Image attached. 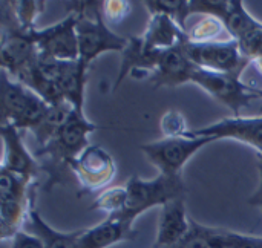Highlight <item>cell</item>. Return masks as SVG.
Segmentation results:
<instances>
[{
    "label": "cell",
    "instance_id": "5b68a950",
    "mask_svg": "<svg viewBox=\"0 0 262 248\" xmlns=\"http://www.w3.org/2000/svg\"><path fill=\"white\" fill-rule=\"evenodd\" d=\"M48 110L49 104L38 94L2 71V123H9L20 132H32Z\"/></svg>",
    "mask_w": 262,
    "mask_h": 248
},
{
    "label": "cell",
    "instance_id": "e0dca14e",
    "mask_svg": "<svg viewBox=\"0 0 262 248\" xmlns=\"http://www.w3.org/2000/svg\"><path fill=\"white\" fill-rule=\"evenodd\" d=\"M140 37L147 48L157 51H167L189 43L187 31L164 14H150L147 28Z\"/></svg>",
    "mask_w": 262,
    "mask_h": 248
},
{
    "label": "cell",
    "instance_id": "ba28073f",
    "mask_svg": "<svg viewBox=\"0 0 262 248\" xmlns=\"http://www.w3.org/2000/svg\"><path fill=\"white\" fill-rule=\"evenodd\" d=\"M186 55L200 69L221 74H243L252 64L239 49L236 40H218L212 43H186L183 46Z\"/></svg>",
    "mask_w": 262,
    "mask_h": 248
},
{
    "label": "cell",
    "instance_id": "7a4b0ae2",
    "mask_svg": "<svg viewBox=\"0 0 262 248\" xmlns=\"http://www.w3.org/2000/svg\"><path fill=\"white\" fill-rule=\"evenodd\" d=\"M72 12L77 14L78 61L89 67L104 52H123L129 38L109 29L101 15V3L75 2Z\"/></svg>",
    "mask_w": 262,
    "mask_h": 248
},
{
    "label": "cell",
    "instance_id": "cb8c5ba5",
    "mask_svg": "<svg viewBox=\"0 0 262 248\" xmlns=\"http://www.w3.org/2000/svg\"><path fill=\"white\" fill-rule=\"evenodd\" d=\"M150 14H164L173 18L183 29L186 28V20L190 15V2L189 0H149L144 2Z\"/></svg>",
    "mask_w": 262,
    "mask_h": 248
},
{
    "label": "cell",
    "instance_id": "9c48e42d",
    "mask_svg": "<svg viewBox=\"0 0 262 248\" xmlns=\"http://www.w3.org/2000/svg\"><path fill=\"white\" fill-rule=\"evenodd\" d=\"M37 67L46 80L57 84L66 103H69L77 112L84 114V91L89 67L78 60L61 61L43 55L38 57Z\"/></svg>",
    "mask_w": 262,
    "mask_h": 248
},
{
    "label": "cell",
    "instance_id": "d4e9b609",
    "mask_svg": "<svg viewBox=\"0 0 262 248\" xmlns=\"http://www.w3.org/2000/svg\"><path fill=\"white\" fill-rule=\"evenodd\" d=\"M160 129H161L163 138L184 137L189 132L184 115L180 110H175V109H170V110L164 112V115L160 120Z\"/></svg>",
    "mask_w": 262,
    "mask_h": 248
},
{
    "label": "cell",
    "instance_id": "f546056e",
    "mask_svg": "<svg viewBox=\"0 0 262 248\" xmlns=\"http://www.w3.org/2000/svg\"><path fill=\"white\" fill-rule=\"evenodd\" d=\"M258 170H259V186L255 190V193L247 199V202L253 207H258L262 210V160L258 161Z\"/></svg>",
    "mask_w": 262,
    "mask_h": 248
},
{
    "label": "cell",
    "instance_id": "3957f363",
    "mask_svg": "<svg viewBox=\"0 0 262 248\" xmlns=\"http://www.w3.org/2000/svg\"><path fill=\"white\" fill-rule=\"evenodd\" d=\"M124 187L127 192L126 209L114 218H120L132 224L147 210L163 207L177 198L186 196V186L181 176H169L161 173L154 179H143L138 175H132Z\"/></svg>",
    "mask_w": 262,
    "mask_h": 248
},
{
    "label": "cell",
    "instance_id": "4fadbf2b",
    "mask_svg": "<svg viewBox=\"0 0 262 248\" xmlns=\"http://www.w3.org/2000/svg\"><path fill=\"white\" fill-rule=\"evenodd\" d=\"M0 135L3 141V160L0 170H6L26 181L37 183L35 178L40 172V166L35 156L25 147L20 130L9 123H2Z\"/></svg>",
    "mask_w": 262,
    "mask_h": 248
},
{
    "label": "cell",
    "instance_id": "603a6c76",
    "mask_svg": "<svg viewBox=\"0 0 262 248\" xmlns=\"http://www.w3.org/2000/svg\"><path fill=\"white\" fill-rule=\"evenodd\" d=\"M45 2L37 0H20L11 2V8L14 12V18L20 32L28 34L35 29V20L45 9Z\"/></svg>",
    "mask_w": 262,
    "mask_h": 248
},
{
    "label": "cell",
    "instance_id": "ffe728a7",
    "mask_svg": "<svg viewBox=\"0 0 262 248\" xmlns=\"http://www.w3.org/2000/svg\"><path fill=\"white\" fill-rule=\"evenodd\" d=\"M209 236L216 248H262V236L244 235L218 227H209Z\"/></svg>",
    "mask_w": 262,
    "mask_h": 248
},
{
    "label": "cell",
    "instance_id": "6da1fadb",
    "mask_svg": "<svg viewBox=\"0 0 262 248\" xmlns=\"http://www.w3.org/2000/svg\"><path fill=\"white\" fill-rule=\"evenodd\" d=\"M97 129V124L89 121L84 114L74 112L48 144L35 149L34 156L38 161L40 172H45L48 176L43 186L45 192H51L57 184H66L71 164L91 146L89 138Z\"/></svg>",
    "mask_w": 262,
    "mask_h": 248
},
{
    "label": "cell",
    "instance_id": "d6986e66",
    "mask_svg": "<svg viewBox=\"0 0 262 248\" xmlns=\"http://www.w3.org/2000/svg\"><path fill=\"white\" fill-rule=\"evenodd\" d=\"M74 112L77 110L66 101L49 106V110L46 112L43 120L32 130L37 141V147H43L45 144H48L58 133V130L68 123V120L72 117Z\"/></svg>",
    "mask_w": 262,
    "mask_h": 248
},
{
    "label": "cell",
    "instance_id": "83f0119b",
    "mask_svg": "<svg viewBox=\"0 0 262 248\" xmlns=\"http://www.w3.org/2000/svg\"><path fill=\"white\" fill-rule=\"evenodd\" d=\"M239 44V49H241V54L250 60V61H255L256 58H261L262 57V26L259 29L253 31L252 34H249L247 37L241 38L238 41Z\"/></svg>",
    "mask_w": 262,
    "mask_h": 248
},
{
    "label": "cell",
    "instance_id": "8fae6325",
    "mask_svg": "<svg viewBox=\"0 0 262 248\" xmlns=\"http://www.w3.org/2000/svg\"><path fill=\"white\" fill-rule=\"evenodd\" d=\"M71 172L80 184L78 195L81 196L103 189L106 190L115 178L117 166L107 150L100 146H89L71 164Z\"/></svg>",
    "mask_w": 262,
    "mask_h": 248
},
{
    "label": "cell",
    "instance_id": "2e32d148",
    "mask_svg": "<svg viewBox=\"0 0 262 248\" xmlns=\"http://www.w3.org/2000/svg\"><path fill=\"white\" fill-rule=\"evenodd\" d=\"M135 236L137 230L132 222L107 216L94 227L81 229L77 248H109L120 242L132 241Z\"/></svg>",
    "mask_w": 262,
    "mask_h": 248
},
{
    "label": "cell",
    "instance_id": "ac0fdd59",
    "mask_svg": "<svg viewBox=\"0 0 262 248\" xmlns=\"http://www.w3.org/2000/svg\"><path fill=\"white\" fill-rule=\"evenodd\" d=\"M26 232L32 233L34 236H37L45 248H77L78 245V238L81 230H75V232H58L55 229H52L40 215V212L35 209V206L31 209L28 221L25 224Z\"/></svg>",
    "mask_w": 262,
    "mask_h": 248
},
{
    "label": "cell",
    "instance_id": "30bf717a",
    "mask_svg": "<svg viewBox=\"0 0 262 248\" xmlns=\"http://www.w3.org/2000/svg\"><path fill=\"white\" fill-rule=\"evenodd\" d=\"M28 37L34 41L40 55L61 60H78V40H77V14L69 12L63 20L43 28L32 29Z\"/></svg>",
    "mask_w": 262,
    "mask_h": 248
},
{
    "label": "cell",
    "instance_id": "5bb4252c",
    "mask_svg": "<svg viewBox=\"0 0 262 248\" xmlns=\"http://www.w3.org/2000/svg\"><path fill=\"white\" fill-rule=\"evenodd\" d=\"M192 218L187 216L186 196L177 198L161 207L154 248L177 247L190 232Z\"/></svg>",
    "mask_w": 262,
    "mask_h": 248
},
{
    "label": "cell",
    "instance_id": "7402d4cb",
    "mask_svg": "<svg viewBox=\"0 0 262 248\" xmlns=\"http://www.w3.org/2000/svg\"><path fill=\"white\" fill-rule=\"evenodd\" d=\"M224 31L227 29L218 17L203 15L192 28L187 29V38L190 43H212L221 40Z\"/></svg>",
    "mask_w": 262,
    "mask_h": 248
},
{
    "label": "cell",
    "instance_id": "f1b7e54d",
    "mask_svg": "<svg viewBox=\"0 0 262 248\" xmlns=\"http://www.w3.org/2000/svg\"><path fill=\"white\" fill-rule=\"evenodd\" d=\"M11 248H45L43 242L34 236L32 233L21 230L12 238V247Z\"/></svg>",
    "mask_w": 262,
    "mask_h": 248
},
{
    "label": "cell",
    "instance_id": "9a60e30c",
    "mask_svg": "<svg viewBox=\"0 0 262 248\" xmlns=\"http://www.w3.org/2000/svg\"><path fill=\"white\" fill-rule=\"evenodd\" d=\"M198 66H195L186 55L183 46L163 51L158 66L149 78L154 87H177L192 83V77Z\"/></svg>",
    "mask_w": 262,
    "mask_h": 248
},
{
    "label": "cell",
    "instance_id": "484cf974",
    "mask_svg": "<svg viewBox=\"0 0 262 248\" xmlns=\"http://www.w3.org/2000/svg\"><path fill=\"white\" fill-rule=\"evenodd\" d=\"M132 11V3L127 0H104L101 2V15L107 25L121 23Z\"/></svg>",
    "mask_w": 262,
    "mask_h": 248
},
{
    "label": "cell",
    "instance_id": "4dcf8cb0",
    "mask_svg": "<svg viewBox=\"0 0 262 248\" xmlns=\"http://www.w3.org/2000/svg\"><path fill=\"white\" fill-rule=\"evenodd\" d=\"M252 64L255 66V69L262 75V57L261 58H256L255 61H252Z\"/></svg>",
    "mask_w": 262,
    "mask_h": 248
},
{
    "label": "cell",
    "instance_id": "52a82bcc",
    "mask_svg": "<svg viewBox=\"0 0 262 248\" xmlns=\"http://www.w3.org/2000/svg\"><path fill=\"white\" fill-rule=\"evenodd\" d=\"M192 83L230 109L233 117H241L243 109L249 107L252 101L261 100L259 87L246 84L239 74H221L196 67Z\"/></svg>",
    "mask_w": 262,
    "mask_h": 248
},
{
    "label": "cell",
    "instance_id": "277c9868",
    "mask_svg": "<svg viewBox=\"0 0 262 248\" xmlns=\"http://www.w3.org/2000/svg\"><path fill=\"white\" fill-rule=\"evenodd\" d=\"M37 183L0 170V238L8 241L25 229L31 209L35 206Z\"/></svg>",
    "mask_w": 262,
    "mask_h": 248
},
{
    "label": "cell",
    "instance_id": "8992f818",
    "mask_svg": "<svg viewBox=\"0 0 262 248\" xmlns=\"http://www.w3.org/2000/svg\"><path fill=\"white\" fill-rule=\"evenodd\" d=\"M215 140L209 137H192L189 132L184 137L161 138L154 143L140 146L147 161L160 170L161 175L181 176L184 166L206 146Z\"/></svg>",
    "mask_w": 262,
    "mask_h": 248
},
{
    "label": "cell",
    "instance_id": "7c38bea8",
    "mask_svg": "<svg viewBox=\"0 0 262 248\" xmlns=\"http://www.w3.org/2000/svg\"><path fill=\"white\" fill-rule=\"evenodd\" d=\"M192 137H209L216 140H235L253 147L262 160V117H232L209 124L201 129L189 130Z\"/></svg>",
    "mask_w": 262,
    "mask_h": 248
},
{
    "label": "cell",
    "instance_id": "44dd1931",
    "mask_svg": "<svg viewBox=\"0 0 262 248\" xmlns=\"http://www.w3.org/2000/svg\"><path fill=\"white\" fill-rule=\"evenodd\" d=\"M127 201V192L124 186H117L103 190L98 196L92 201L89 210L92 212H103L107 216H117L124 212Z\"/></svg>",
    "mask_w": 262,
    "mask_h": 248
},
{
    "label": "cell",
    "instance_id": "1f68e13d",
    "mask_svg": "<svg viewBox=\"0 0 262 248\" xmlns=\"http://www.w3.org/2000/svg\"><path fill=\"white\" fill-rule=\"evenodd\" d=\"M259 94H261V100H262V87H259Z\"/></svg>",
    "mask_w": 262,
    "mask_h": 248
},
{
    "label": "cell",
    "instance_id": "4316f807",
    "mask_svg": "<svg viewBox=\"0 0 262 248\" xmlns=\"http://www.w3.org/2000/svg\"><path fill=\"white\" fill-rule=\"evenodd\" d=\"M173 248H216L209 236V227L192 219L189 235Z\"/></svg>",
    "mask_w": 262,
    "mask_h": 248
}]
</instances>
